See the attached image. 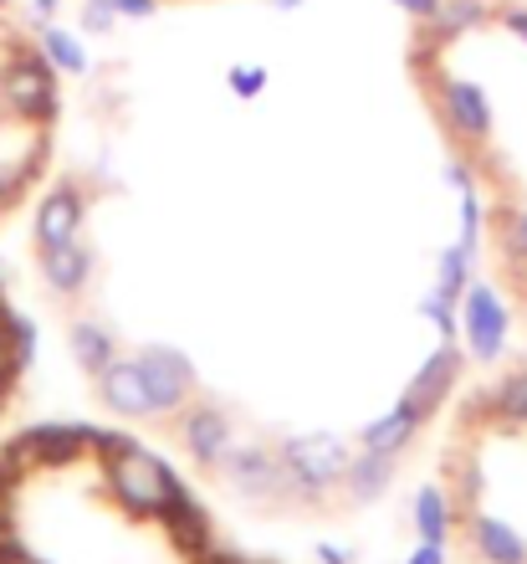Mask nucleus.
Wrapping results in <instances>:
<instances>
[{"instance_id": "nucleus-21", "label": "nucleus", "mask_w": 527, "mask_h": 564, "mask_svg": "<svg viewBox=\"0 0 527 564\" xmlns=\"http://www.w3.org/2000/svg\"><path fill=\"white\" fill-rule=\"evenodd\" d=\"M482 411L497 421V426H527V370L507 375V380L482 401Z\"/></svg>"}, {"instance_id": "nucleus-14", "label": "nucleus", "mask_w": 527, "mask_h": 564, "mask_svg": "<svg viewBox=\"0 0 527 564\" xmlns=\"http://www.w3.org/2000/svg\"><path fill=\"white\" fill-rule=\"evenodd\" d=\"M466 539L486 564H527V539L492 513H466Z\"/></svg>"}, {"instance_id": "nucleus-18", "label": "nucleus", "mask_w": 527, "mask_h": 564, "mask_svg": "<svg viewBox=\"0 0 527 564\" xmlns=\"http://www.w3.org/2000/svg\"><path fill=\"white\" fill-rule=\"evenodd\" d=\"M36 46L46 52V62H52L57 73H73V77L88 73V46L77 42V31L57 26V21H42V26H36Z\"/></svg>"}, {"instance_id": "nucleus-23", "label": "nucleus", "mask_w": 527, "mask_h": 564, "mask_svg": "<svg viewBox=\"0 0 527 564\" xmlns=\"http://www.w3.org/2000/svg\"><path fill=\"white\" fill-rule=\"evenodd\" d=\"M26 539H21V523H15V498H0V564L26 560Z\"/></svg>"}, {"instance_id": "nucleus-5", "label": "nucleus", "mask_w": 527, "mask_h": 564, "mask_svg": "<svg viewBox=\"0 0 527 564\" xmlns=\"http://www.w3.org/2000/svg\"><path fill=\"white\" fill-rule=\"evenodd\" d=\"M216 473L226 477L241 498H256V503H272V498H282V492H293L297 498L293 473H287L282 457L277 452H266V446H231Z\"/></svg>"}, {"instance_id": "nucleus-7", "label": "nucleus", "mask_w": 527, "mask_h": 564, "mask_svg": "<svg viewBox=\"0 0 527 564\" xmlns=\"http://www.w3.org/2000/svg\"><path fill=\"white\" fill-rule=\"evenodd\" d=\"M139 370H144L149 395H154V405H160V416H169V411H185V405H190L195 370H190V359L179 355V349L154 344V349H144V355H139Z\"/></svg>"}, {"instance_id": "nucleus-8", "label": "nucleus", "mask_w": 527, "mask_h": 564, "mask_svg": "<svg viewBox=\"0 0 527 564\" xmlns=\"http://www.w3.org/2000/svg\"><path fill=\"white\" fill-rule=\"evenodd\" d=\"M83 216H88V200H83V191L77 185H52V191L42 195V206H36V247H67V241H77V231H83Z\"/></svg>"}, {"instance_id": "nucleus-1", "label": "nucleus", "mask_w": 527, "mask_h": 564, "mask_svg": "<svg viewBox=\"0 0 527 564\" xmlns=\"http://www.w3.org/2000/svg\"><path fill=\"white\" fill-rule=\"evenodd\" d=\"M103 482H108V498L123 513H133V519H160L164 508L175 503V492L185 488L175 477V467L164 457H154L149 446H139L133 436L103 457Z\"/></svg>"}, {"instance_id": "nucleus-13", "label": "nucleus", "mask_w": 527, "mask_h": 564, "mask_svg": "<svg viewBox=\"0 0 527 564\" xmlns=\"http://www.w3.org/2000/svg\"><path fill=\"white\" fill-rule=\"evenodd\" d=\"M160 529L169 534V544H175L179 554H190V560H200L206 550H216V534H210V519H206V508L195 503L190 492L179 488L175 492V503L160 513Z\"/></svg>"}, {"instance_id": "nucleus-6", "label": "nucleus", "mask_w": 527, "mask_h": 564, "mask_svg": "<svg viewBox=\"0 0 527 564\" xmlns=\"http://www.w3.org/2000/svg\"><path fill=\"white\" fill-rule=\"evenodd\" d=\"M461 324H466V344L476 359H497L507 349V308H502L497 288H486L482 278L466 282V293H461Z\"/></svg>"}, {"instance_id": "nucleus-2", "label": "nucleus", "mask_w": 527, "mask_h": 564, "mask_svg": "<svg viewBox=\"0 0 527 564\" xmlns=\"http://www.w3.org/2000/svg\"><path fill=\"white\" fill-rule=\"evenodd\" d=\"M57 67L46 62L42 46L11 42V52L0 57V113L15 123H46L57 119Z\"/></svg>"}, {"instance_id": "nucleus-22", "label": "nucleus", "mask_w": 527, "mask_h": 564, "mask_svg": "<svg viewBox=\"0 0 527 564\" xmlns=\"http://www.w3.org/2000/svg\"><path fill=\"white\" fill-rule=\"evenodd\" d=\"M471 262H476V257H471L466 247H461V241L440 252L436 288H440V293H446V297H451V303H461V293H466V282H471Z\"/></svg>"}, {"instance_id": "nucleus-17", "label": "nucleus", "mask_w": 527, "mask_h": 564, "mask_svg": "<svg viewBox=\"0 0 527 564\" xmlns=\"http://www.w3.org/2000/svg\"><path fill=\"white\" fill-rule=\"evenodd\" d=\"M415 431H420V416H410L405 405H395L389 416H380V421H369V426H364V452L399 457V452L415 442Z\"/></svg>"}, {"instance_id": "nucleus-35", "label": "nucleus", "mask_w": 527, "mask_h": 564, "mask_svg": "<svg viewBox=\"0 0 527 564\" xmlns=\"http://www.w3.org/2000/svg\"><path fill=\"white\" fill-rule=\"evenodd\" d=\"M0 411H6V390H0Z\"/></svg>"}, {"instance_id": "nucleus-3", "label": "nucleus", "mask_w": 527, "mask_h": 564, "mask_svg": "<svg viewBox=\"0 0 527 564\" xmlns=\"http://www.w3.org/2000/svg\"><path fill=\"white\" fill-rule=\"evenodd\" d=\"M282 467L293 473L297 482V498H322L328 488H338L343 482V473H349V446L338 442V436H328V431H297V436H282L277 446Z\"/></svg>"}, {"instance_id": "nucleus-31", "label": "nucleus", "mask_w": 527, "mask_h": 564, "mask_svg": "<svg viewBox=\"0 0 527 564\" xmlns=\"http://www.w3.org/2000/svg\"><path fill=\"white\" fill-rule=\"evenodd\" d=\"M57 11H62V0H31V15H36V26H42V21H57Z\"/></svg>"}, {"instance_id": "nucleus-16", "label": "nucleus", "mask_w": 527, "mask_h": 564, "mask_svg": "<svg viewBox=\"0 0 527 564\" xmlns=\"http://www.w3.org/2000/svg\"><path fill=\"white\" fill-rule=\"evenodd\" d=\"M67 344H73V359H77V365H83L88 375H103L108 365L118 359L113 334H108L103 324H92V318H77L73 334H67Z\"/></svg>"}, {"instance_id": "nucleus-20", "label": "nucleus", "mask_w": 527, "mask_h": 564, "mask_svg": "<svg viewBox=\"0 0 527 564\" xmlns=\"http://www.w3.org/2000/svg\"><path fill=\"white\" fill-rule=\"evenodd\" d=\"M389 482H395V457H380V452L353 457L349 473H343V488H349L353 498H364V503H374V498H380Z\"/></svg>"}, {"instance_id": "nucleus-12", "label": "nucleus", "mask_w": 527, "mask_h": 564, "mask_svg": "<svg viewBox=\"0 0 527 564\" xmlns=\"http://www.w3.org/2000/svg\"><path fill=\"white\" fill-rule=\"evenodd\" d=\"M179 436H185V452H190L200 467H220L226 452L235 446V431L231 421L220 416L216 405H185V421H179Z\"/></svg>"}, {"instance_id": "nucleus-26", "label": "nucleus", "mask_w": 527, "mask_h": 564, "mask_svg": "<svg viewBox=\"0 0 527 564\" xmlns=\"http://www.w3.org/2000/svg\"><path fill=\"white\" fill-rule=\"evenodd\" d=\"M502 247H507L513 262H527V206L507 216V226H502Z\"/></svg>"}, {"instance_id": "nucleus-28", "label": "nucleus", "mask_w": 527, "mask_h": 564, "mask_svg": "<svg viewBox=\"0 0 527 564\" xmlns=\"http://www.w3.org/2000/svg\"><path fill=\"white\" fill-rule=\"evenodd\" d=\"M113 6L123 21H149V15L160 11V0H113Z\"/></svg>"}, {"instance_id": "nucleus-34", "label": "nucleus", "mask_w": 527, "mask_h": 564, "mask_svg": "<svg viewBox=\"0 0 527 564\" xmlns=\"http://www.w3.org/2000/svg\"><path fill=\"white\" fill-rule=\"evenodd\" d=\"M0 293H6V278H0ZM0 303H6V297H0Z\"/></svg>"}, {"instance_id": "nucleus-27", "label": "nucleus", "mask_w": 527, "mask_h": 564, "mask_svg": "<svg viewBox=\"0 0 527 564\" xmlns=\"http://www.w3.org/2000/svg\"><path fill=\"white\" fill-rule=\"evenodd\" d=\"M231 93L235 98H262V88H266V67H231Z\"/></svg>"}, {"instance_id": "nucleus-32", "label": "nucleus", "mask_w": 527, "mask_h": 564, "mask_svg": "<svg viewBox=\"0 0 527 564\" xmlns=\"http://www.w3.org/2000/svg\"><path fill=\"white\" fill-rule=\"evenodd\" d=\"M272 6H277V11H297V6H303V0H272Z\"/></svg>"}, {"instance_id": "nucleus-25", "label": "nucleus", "mask_w": 527, "mask_h": 564, "mask_svg": "<svg viewBox=\"0 0 527 564\" xmlns=\"http://www.w3.org/2000/svg\"><path fill=\"white\" fill-rule=\"evenodd\" d=\"M77 21H83V31H92V36H108L123 15H118L113 0H83V15H77Z\"/></svg>"}, {"instance_id": "nucleus-33", "label": "nucleus", "mask_w": 527, "mask_h": 564, "mask_svg": "<svg viewBox=\"0 0 527 564\" xmlns=\"http://www.w3.org/2000/svg\"><path fill=\"white\" fill-rule=\"evenodd\" d=\"M15 564H42V560H36V554H26V560H15Z\"/></svg>"}, {"instance_id": "nucleus-9", "label": "nucleus", "mask_w": 527, "mask_h": 564, "mask_svg": "<svg viewBox=\"0 0 527 564\" xmlns=\"http://www.w3.org/2000/svg\"><path fill=\"white\" fill-rule=\"evenodd\" d=\"M98 390H103V405L113 416L123 421H144V416H160V405L149 395V380L139 370V359H113L103 375H98Z\"/></svg>"}, {"instance_id": "nucleus-10", "label": "nucleus", "mask_w": 527, "mask_h": 564, "mask_svg": "<svg viewBox=\"0 0 527 564\" xmlns=\"http://www.w3.org/2000/svg\"><path fill=\"white\" fill-rule=\"evenodd\" d=\"M455 375H461V349H451V344H446V349H436V355L420 365V375H415L410 386H405V401H399V405H405L410 416L430 421L440 411V401L451 395Z\"/></svg>"}, {"instance_id": "nucleus-11", "label": "nucleus", "mask_w": 527, "mask_h": 564, "mask_svg": "<svg viewBox=\"0 0 527 564\" xmlns=\"http://www.w3.org/2000/svg\"><path fill=\"white\" fill-rule=\"evenodd\" d=\"M436 98H440L446 123H451L461 139L482 144V139L492 134V104H486V93L476 88V83H466V77H446V83L436 88Z\"/></svg>"}, {"instance_id": "nucleus-30", "label": "nucleus", "mask_w": 527, "mask_h": 564, "mask_svg": "<svg viewBox=\"0 0 527 564\" xmlns=\"http://www.w3.org/2000/svg\"><path fill=\"white\" fill-rule=\"evenodd\" d=\"M318 564H353V550H343V544H318Z\"/></svg>"}, {"instance_id": "nucleus-24", "label": "nucleus", "mask_w": 527, "mask_h": 564, "mask_svg": "<svg viewBox=\"0 0 527 564\" xmlns=\"http://www.w3.org/2000/svg\"><path fill=\"white\" fill-rule=\"evenodd\" d=\"M455 303H451V297H446V293H440V288H436V293H425L420 297V318H425V324H436L440 328V339H446V344H451L455 339Z\"/></svg>"}, {"instance_id": "nucleus-29", "label": "nucleus", "mask_w": 527, "mask_h": 564, "mask_svg": "<svg viewBox=\"0 0 527 564\" xmlns=\"http://www.w3.org/2000/svg\"><path fill=\"white\" fill-rule=\"evenodd\" d=\"M405 564H446V544H430V539H420V550H415Z\"/></svg>"}, {"instance_id": "nucleus-4", "label": "nucleus", "mask_w": 527, "mask_h": 564, "mask_svg": "<svg viewBox=\"0 0 527 564\" xmlns=\"http://www.w3.org/2000/svg\"><path fill=\"white\" fill-rule=\"evenodd\" d=\"M0 457L11 462L21 477L31 473H57V467H73L77 457H88V426H67V421H46V426L21 431Z\"/></svg>"}, {"instance_id": "nucleus-15", "label": "nucleus", "mask_w": 527, "mask_h": 564, "mask_svg": "<svg viewBox=\"0 0 527 564\" xmlns=\"http://www.w3.org/2000/svg\"><path fill=\"white\" fill-rule=\"evenodd\" d=\"M42 282L57 297H77L92 282V252L83 241H67V247H46L42 252Z\"/></svg>"}, {"instance_id": "nucleus-19", "label": "nucleus", "mask_w": 527, "mask_h": 564, "mask_svg": "<svg viewBox=\"0 0 527 564\" xmlns=\"http://www.w3.org/2000/svg\"><path fill=\"white\" fill-rule=\"evenodd\" d=\"M455 523V503L446 488H420L415 492V534L430 539V544H446Z\"/></svg>"}]
</instances>
